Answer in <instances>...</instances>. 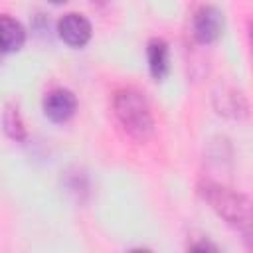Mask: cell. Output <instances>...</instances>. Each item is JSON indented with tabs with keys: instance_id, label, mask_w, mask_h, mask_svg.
I'll use <instances>...</instances> for the list:
<instances>
[{
	"instance_id": "obj_3",
	"label": "cell",
	"mask_w": 253,
	"mask_h": 253,
	"mask_svg": "<svg viewBox=\"0 0 253 253\" xmlns=\"http://www.w3.org/2000/svg\"><path fill=\"white\" fill-rule=\"evenodd\" d=\"M223 14L215 6H204L194 16V36L200 43H213L223 34Z\"/></svg>"
},
{
	"instance_id": "obj_10",
	"label": "cell",
	"mask_w": 253,
	"mask_h": 253,
	"mask_svg": "<svg viewBox=\"0 0 253 253\" xmlns=\"http://www.w3.org/2000/svg\"><path fill=\"white\" fill-rule=\"evenodd\" d=\"M0 53H4V51H2V49H0Z\"/></svg>"
},
{
	"instance_id": "obj_7",
	"label": "cell",
	"mask_w": 253,
	"mask_h": 253,
	"mask_svg": "<svg viewBox=\"0 0 253 253\" xmlns=\"http://www.w3.org/2000/svg\"><path fill=\"white\" fill-rule=\"evenodd\" d=\"M26 42L24 26L12 16H0V49L2 51H18Z\"/></svg>"
},
{
	"instance_id": "obj_6",
	"label": "cell",
	"mask_w": 253,
	"mask_h": 253,
	"mask_svg": "<svg viewBox=\"0 0 253 253\" xmlns=\"http://www.w3.org/2000/svg\"><path fill=\"white\" fill-rule=\"evenodd\" d=\"M146 57H148V69L154 79H164L170 71V51L168 43L164 40H150L146 45Z\"/></svg>"
},
{
	"instance_id": "obj_8",
	"label": "cell",
	"mask_w": 253,
	"mask_h": 253,
	"mask_svg": "<svg viewBox=\"0 0 253 253\" xmlns=\"http://www.w3.org/2000/svg\"><path fill=\"white\" fill-rule=\"evenodd\" d=\"M4 128L16 140L26 138V128H24V123H22L20 113H18L16 107H6V111H4Z\"/></svg>"
},
{
	"instance_id": "obj_4",
	"label": "cell",
	"mask_w": 253,
	"mask_h": 253,
	"mask_svg": "<svg viewBox=\"0 0 253 253\" xmlns=\"http://www.w3.org/2000/svg\"><path fill=\"white\" fill-rule=\"evenodd\" d=\"M59 38L71 47H83L91 40V22L83 14H65L57 22Z\"/></svg>"
},
{
	"instance_id": "obj_5",
	"label": "cell",
	"mask_w": 253,
	"mask_h": 253,
	"mask_svg": "<svg viewBox=\"0 0 253 253\" xmlns=\"http://www.w3.org/2000/svg\"><path fill=\"white\" fill-rule=\"evenodd\" d=\"M77 99L69 89H55L43 99V113L53 123H65L75 115Z\"/></svg>"
},
{
	"instance_id": "obj_1",
	"label": "cell",
	"mask_w": 253,
	"mask_h": 253,
	"mask_svg": "<svg viewBox=\"0 0 253 253\" xmlns=\"http://www.w3.org/2000/svg\"><path fill=\"white\" fill-rule=\"evenodd\" d=\"M115 115L121 121V125L126 128V132L138 140H146L152 132V113L144 97L132 89L119 91L113 101Z\"/></svg>"
},
{
	"instance_id": "obj_9",
	"label": "cell",
	"mask_w": 253,
	"mask_h": 253,
	"mask_svg": "<svg viewBox=\"0 0 253 253\" xmlns=\"http://www.w3.org/2000/svg\"><path fill=\"white\" fill-rule=\"evenodd\" d=\"M51 4H63V2H67V0H49Z\"/></svg>"
},
{
	"instance_id": "obj_2",
	"label": "cell",
	"mask_w": 253,
	"mask_h": 253,
	"mask_svg": "<svg viewBox=\"0 0 253 253\" xmlns=\"http://www.w3.org/2000/svg\"><path fill=\"white\" fill-rule=\"evenodd\" d=\"M206 200L211 204V208L231 225L235 227H249L251 223V208L245 196L235 194L221 186H208L204 192Z\"/></svg>"
}]
</instances>
